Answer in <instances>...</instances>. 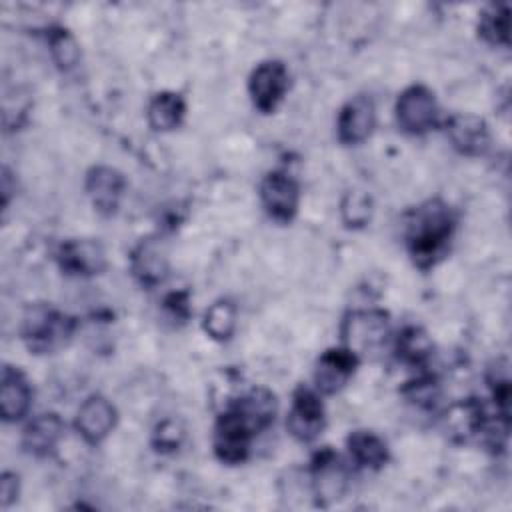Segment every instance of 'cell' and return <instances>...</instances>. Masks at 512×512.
I'll use <instances>...</instances> for the list:
<instances>
[{
  "label": "cell",
  "instance_id": "1",
  "mask_svg": "<svg viewBox=\"0 0 512 512\" xmlns=\"http://www.w3.org/2000/svg\"><path fill=\"white\" fill-rule=\"evenodd\" d=\"M454 230L452 210L440 202L430 200L416 208L408 218L406 242L414 262L420 268L432 266L442 256Z\"/></svg>",
  "mask_w": 512,
  "mask_h": 512
},
{
  "label": "cell",
  "instance_id": "2",
  "mask_svg": "<svg viewBox=\"0 0 512 512\" xmlns=\"http://www.w3.org/2000/svg\"><path fill=\"white\" fill-rule=\"evenodd\" d=\"M72 334V320L48 304H32L22 316V338L36 352H52Z\"/></svg>",
  "mask_w": 512,
  "mask_h": 512
},
{
  "label": "cell",
  "instance_id": "3",
  "mask_svg": "<svg viewBox=\"0 0 512 512\" xmlns=\"http://www.w3.org/2000/svg\"><path fill=\"white\" fill-rule=\"evenodd\" d=\"M342 336L346 348L356 356L362 352H374L386 342L388 314L382 310H358L344 320Z\"/></svg>",
  "mask_w": 512,
  "mask_h": 512
},
{
  "label": "cell",
  "instance_id": "4",
  "mask_svg": "<svg viewBox=\"0 0 512 512\" xmlns=\"http://www.w3.org/2000/svg\"><path fill=\"white\" fill-rule=\"evenodd\" d=\"M436 116V98L426 86H410L398 96L396 120L404 132L422 134L436 124Z\"/></svg>",
  "mask_w": 512,
  "mask_h": 512
},
{
  "label": "cell",
  "instance_id": "5",
  "mask_svg": "<svg viewBox=\"0 0 512 512\" xmlns=\"http://www.w3.org/2000/svg\"><path fill=\"white\" fill-rule=\"evenodd\" d=\"M248 90L254 106L260 112H272L288 90V72L284 64L278 60L258 64L250 76Z\"/></svg>",
  "mask_w": 512,
  "mask_h": 512
},
{
  "label": "cell",
  "instance_id": "6",
  "mask_svg": "<svg viewBox=\"0 0 512 512\" xmlns=\"http://www.w3.org/2000/svg\"><path fill=\"white\" fill-rule=\"evenodd\" d=\"M286 426L300 442H312L324 428V406L320 396L310 388H298L288 412Z\"/></svg>",
  "mask_w": 512,
  "mask_h": 512
},
{
  "label": "cell",
  "instance_id": "7",
  "mask_svg": "<svg viewBox=\"0 0 512 512\" xmlns=\"http://www.w3.org/2000/svg\"><path fill=\"white\" fill-rule=\"evenodd\" d=\"M260 198L266 212L274 220L288 222L294 218L298 210V200H300L298 184L282 172H270L268 176H264L260 184Z\"/></svg>",
  "mask_w": 512,
  "mask_h": 512
},
{
  "label": "cell",
  "instance_id": "8",
  "mask_svg": "<svg viewBox=\"0 0 512 512\" xmlns=\"http://www.w3.org/2000/svg\"><path fill=\"white\" fill-rule=\"evenodd\" d=\"M356 364H358V356L346 346L326 350L316 362V370H314L316 388L322 394L338 392L354 374Z\"/></svg>",
  "mask_w": 512,
  "mask_h": 512
},
{
  "label": "cell",
  "instance_id": "9",
  "mask_svg": "<svg viewBox=\"0 0 512 512\" xmlns=\"http://www.w3.org/2000/svg\"><path fill=\"white\" fill-rule=\"evenodd\" d=\"M58 262L66 274L92 276L104 270L106 254L96 240L80 238V240H68L60 246Z\"/></svg>",
  "mask_w": 512,
  "mask_h": 512
},
{
  "label": "cell",
  "instance_id": "10",
  "mask_svg": "<svg viewBox=\"0 0 512 512\" xmlns=\"http://www.w3.org/2000/svg\"><path fill=\"white\" fill-rule=\"evenodd\" d=\"M338 140L342 144L364 142L374 128V104L368 96L350 98L338 114Z\"/></svg>",
  "mask_w": 512,
  "mask_h": 512
},
{
  "label": "cell",
  "instance_id": "11",
  "mask_svg": "<svg viewBox=\"0 0 512 512\" xmlns=\"http://www.w3.org/2000/svg\"><path fill=\"white\" fill-rule=\"evenodd\" d=\"M116 424V410L114 406L102 396H90L82 402L76 414V428L78 434L88 444L102 442Z\"/></svg>",
  "mask_w": 512,
  "mask_h": 512
},
{
  "label": "cell",
  "instance_id": "12",
  "mask_svg": "<svg viewBox=\"0 0 512 512\" xmlns=\"http://www.w3.org/2000/svg\"><path fill=\"white\" fill-rule=\"evenodd\" d=\"M348 474L340 458L332 450H324L312 462V484L318 500L330 504L338 500L346 490Z\"/></svg>",
  "mask_w": 512,
  "mask_h": 512
},
{
  "label": "cell",
  "instance_id": "13",
  "mask_svg": "<svg viewBox=\"0 0 512 512\" xmlns=\"http://www.w3.org/2000/svg\"><path fill=\"white\" fill-rule=\"evenodd\" d=\"M446 134H448L452 146L466 156L484 154V150L490 144V134H488L486 122L474 114L452 116L446 124Z\"/></svg>",
  "mask_w": 512,
  "mask_h": 512
},
{
  "label": "cell",
  "instance_id": "14",
  "mask_svg": "<svg viewBox=\"0 0 512 512\" xmlns=\"http://www.w3.org/2000/svg\"><path fill=\"white\" fill-rule=\"evenodd\" d=\"M86 192L98 212L112 214L124 192V176L110 166H94L86 176Z\"/></svg>",
  "mask_w": 512,
  "mask_h": 512
},
{
  "label": "cell",
  "instance_id": "15",
  "mask_svg": "<svg viewBox=\"0 0 512 512\" xmlns=\"http://www.w3.org/2000/svg\"><path fill=\"white\" fill-rule=\"evenodd\" d=\"M32 402V390L22 372L6 366L0 380V414L4 422H16L26 416Z\"/></svg>",
  "mask_w": 512,
  "mask_h": 512
},
{
  "label": "cell",
  "instance_id": "16",
  "mask_svg": "<svg viewBox=\"0 0 512 512\" xmlns=\"http://www.w3.org/2000/svg\"><path fill=\"white\" fill-rule=\"evenodd\" d=\"M132 272L134 276L146 284L154 286L164 280L168 272V260L164 248L158 244V240H144L136 246L132 252Z\"/></svg>",
  "mask_w": 512,
  "mask_h": 512
},
{
  "label": "cell",
  "instance_id": "17",
  "mask_svg": "<svg viewBox=\"0 0 512 512\" xmlns=\"http://www.w3.org/2000/svg\"><path fill=\"white\" fill-rule=\"evenodd\" d=\"M62 436V420L58 414H40L26 428L22 444L34 456H48Z\"/></svg>",
  "mask_w": 512,
  "mask_h": 512
},
{
  "label": "cell",
  "instance_id": "18",
  "mask_svg": "<svg viewBox=\"0 0 512 512\" xmlns=\"http://www.w3.org/2000/svg\"><path fill=\"white\" fill-rule=\"evenodd\" d=\"M352 460L364 468H380L388 460L386 442L368 430H356L348 436Z\"/></svg>",
  "mask_w": 512,
  "mask_h": 512
},
{
  "label": "cell",
  "instance_id": "19",
  "mask_svg": "<svg viewBox=\"0 0 512 512\" xmlns=\"http://www.w3.org/2000/svg\"><path fill=\"white\" fill-rule=\"evenodd\" d=\"M186 112V104L176 92H160L148 104V122L154 130L166 132L176 128Z\"/></svg>",
  "mask_w": 512,
  "mask_h": 512
},
{
  "label": "cell",
  "instance_id": "20",
  "mask_svg": "<svg viewBox=\"0 0 512 512\" xmlns=\"http://www.w3.org/2000/svg\"><path fill=\"white\" fill-rule=\"evenodd\" d=\"M430 352H432V342L422 328L408 326L400 332L396 340V354L402 362L418 366L430 356Z\"/></svg>",
  "mask_w": 512,
  "mask_h": 512
},
{
  "label": "cell",
  "instance_id": "21",
  "mask_svg": "<svg viewBox=\"0 0 512 512\" xmlns=\"http://www.w3.org/2000/svg\"><path fill=\"white\" fill-rule=\"evenodd\" d=\"M236 328V308L230 300H216L204 312V330L214 340H228Z\"/></svg>",
  "mask_w": 512,
  "mask_h": 512
},
{
  "label": "cell",
  "instance_id": "22",
  "mask_svg": "<svg viewBox=\"0 0 512 512\" xmlns=\"http://www.w3.org/2000/svg\"><path fill=\"white\" fill-rule=\"evenodd\" d=\"M48 44H50V52L52 58L56 60V64L64 70H70L76 66L78 58H80V50L76 40L70 36L68 30L56 28L48 34Z\"/></svg>",
  "mask_w": 512,
  "mask_h": 512
},
{
  "label": "cell",
  "instance_id": "23",
  "mask_svg": "<svg viewBox=\"0 0 512 512\" xmlns=\"http://www.w3.org/2000/svg\"><path fill=\"white\" fill-rule=\"evenodd\" d=\"M480 34L492 44H508V8L492 6L480 18Z\"/></svg>",
  "mask_w": 512,
  "mask_h": 512
},
{
  "label": "cell",
  "instance_id": "24",
  "mask_svg": "<svg viewBox=\"0 0 512 512\" xmlns=\"http://www.w3.org/2000/svg\"><path fill=\"white\" fill-rule=\"evenodd\" d=\"M342 216L350 226H362L370 220V198L362 192H348L342 202Z\"/></svg>",
  "mask_w": 512,
  "mask_h": 512
},
{
  "label": "cell",
  "instance_id": "25",
  "mask_svg": "<svg viewBox=\"0 0 512 512\" xmlns=\"http://www.w3.org/2000/svg\"><path fill=\"white\" fill-rule=\"evenodd\" d=\"M406 396L418 406H432L438 396V386L432 378H420L406 388Z\"/></svg>",
  "mask_w": 512,
  "mask_h": 512
},
{
  "label": "cell",
  "instance_id": "26",
  "mask_svg": "<svg viewBox=\"0 0 512 512\" xmlns=\"http://www.w3.org/2000/svg\"><path fill=\"white\" fill-rule=\"evenodd\" d=\"M156 436H158L156 446H160L162 450H164V448H176V446L180 444L182 430H180L174 422H170V420H168V422H162V424L158 426Z\"/></svg>",
  "mask_w": 512,
  "mask_h": 512
},
{
  "label": "cell",
  "instance_id": "27",
  "mask_svg": "<svg viewBox=\"0 0 512 512\" xmlns=\"http://www.w3.org/2000/svg\"><path fill=\"white\" fill-rule=\"evenodd\" d=\"M18 498V476L4 472L0 480V502L2 506H10Z\"/></svg>",
  "mask_w": 512,
  "mask_h": 512
},
{
  "label": "cell",
  "instance_id": "28",
  "mask_svg": "<svg viewBox=\"0 0 512 512\" xmlns=\"http://www.w3.org/2000/svg\"><path fill=\"white\" fill-rule=\"evenodd\" d=\"M166 308L172 312V316L176 318H186L188 316V298L184 292H176L170 294L166 298Z\"/></svg>",
  "mask_w": 512,
  "mask_h": 512
}]
</instances>
